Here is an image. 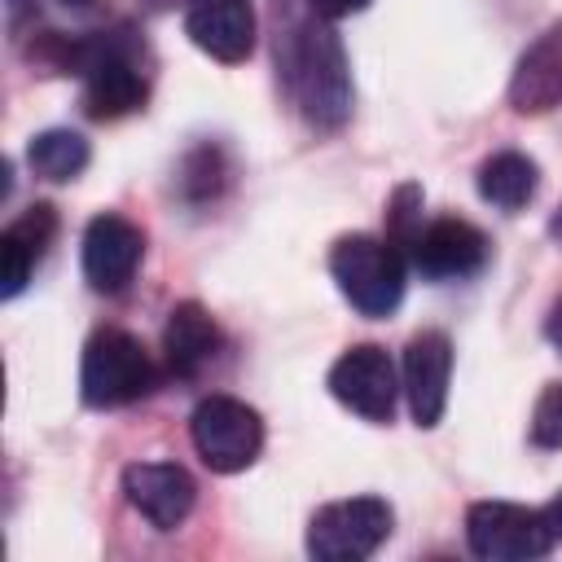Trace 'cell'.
Wrapping results in <instances>:
<instances>
[{
  "instance_id": "16",
  "label": "cell",
  "mask_w": 562,
  "mask_h": 562,
  "mask_svg": "<svg viewBox=\"0 0 562 562\" xmlns=\"http://www.w3.org/2000/svg\"><path fill=\"white\" fill-rule=\"evenodd\" d=\"M536 184H540V171L527 154L518 149H501L492 158H483L479 167V198L496 211H518L536 198Z\"/></svg>"
},
{
  "instance_id": "15",
  "label": "cell",
  "mask_w": 562,
  "mask_h": 562,
  "mask_svg": "<svg viewBox=\"0 0 562 562\" xmlns=\"http://www.w3.org/2000/svg\"><path fill=\"white\" fill-rule=\"evenodd\" d=\"M162 351H167V373L176 378H193L198 369H206L220 351V325L211 321V312L202 303H176L162 329Z\"/></svg>"
},
{
  "instance_id": "20",
  "label": "cell",
  "mask_w": 562,
  "mask_h": 562,
  "mask_svg": "<svg viewBox=\"0 0 562 562\" xmlns=\"http://www.w3.org/2000/svg\"><path fill=\"white\" fill-rule=\"evenodd\" d=\"M31 268H35V255L13 233H0V294L4 299H18L26 290Z\"/></svg>"
},
{
  "instance_id": "2",
  "label": "cell",
  "mask_w": 562,
  "mask_h": 562,
  "mask_svg": "<svg viewBox=\"0 0 562 562\" xmlns=\"http://www.w3.org/2000/svg\"><path fill=\"white\" fill-rule=\"evenodd\" d=\"M329 272L338 281L342 299L360 316H391L408 285L404 250L391 237H369V233L338 237L329 250Z\"/></svg>"
},
{
  "instance_id": "21",
  "label": "cell",
  "mask_w": 562,
  "mask_h": 562,
  "mask_svg": "<svg viewBox=\"0 0 562 562\" xmlns=\"http://www.w3.org/2000/svg\"><path fill=\"white\" fill-rule=\"evenodd\" d=\"M307 4H312V13L325 18V22H338V18H351V13L369 9V0H307Z\"/></svg>"
},
{
  "instance_id": "10",
  "label": "cell",
  "mask_w": 562,
  "mask_h": 562,
  "mask_svg": "<svg viewBox=\"0 0 562 562\" xmlns=\"http://www.w3.org/2000/svg\"><path fill=\"white\" fill-rule=\"evenodd\" d=\"M123 496L149 527L176 531L198 501V483L176 461H136L123 470Z\"/></svg>"
},
{
  "instance_id": "11",
  "label": "cell",
  "mask_w": 562,
  "mask_h": 562,
  "mask_svg": "<svg viewBox=\"0 0 562 562\" xmlns=\"http://www.w3.org/2000/svg\"><path fill=\"white\" fill-rule=\"evenodd\" d=\"M448 378H452V342L439 329H422L404 347V382H400L408 395V413L422 430L439 426L448 408Z\"/></svg>"
},
{
  "instance_id": "8",
  "label": "cell",
  "mask_w": 562,
  "mask_h": 562,
  "mask_svg": "<svg viewBox=\"0 0 562 562\" xmlns=\"http://www.w3.org/2000/svg\"><path fill=\"white\" fill-rule=\"evenodd\" d=\"M408 255H413V268L422 277H430V281H461V277H474L487 263L492 241L470 220L439 215V220L417 228V237L408 241Z\"/></svg>"
},
{
  "instance_id": "5",
  "label": "cell",
  "mask_w": 562,
  "mask_h": 562,
  "mask_svg": "<svg viewBox=\"0 0 562 562\" xmlns=\"http://www.w3.org/2000/svg\"><path fill=\"white\" fill-rule=\"evenodd\" d=\"M189 439L215 474H237L263 448V417L237 395H206L189 417Z\"/></svg>"
},
{
  "instance_id": "18",
  "label": "cell",
  "mask_w": 562,
  "mask_h": 562,
  "mask_svg": "<svg viewBox=\"0 0 562 562\" xmlns=\"http://www.w3.org/2000/svg\"><path fill=\"white\" fill-rule=\"evenodd\" d=\"M4 233H13L31 255H35V263L48 255V246H53V237H57V211L48 206V202H35V206H26Z\"/></svg>"
},
{
  "instance_id": "13",
  "label": "cell",
  "mask_w": 562,
  "mask_h": 562,
  "mask_svg": "<svg viewBox=\"0 0 562 562\" xmlns=\"http://www.w3.org/2000/svg\"><path fill=\"white\" fill-rule=\"evenodd\" d=\"M184 35L206 57L237 66L255 53V9L246 0H193L184 9Z\"/></svg>"
},
{
  "instance_id": "4",
  "label": "cell",
  "mask_w": 562,
  "mask_h": 562,
  "mask_svg": "<svg viewBox=\"0 0 562 562\" xmlns=\"http://www.w3.org/2000/svg\"><path fill=\"white\" fill-rule=\"evenodd\" d=\"M391 505L382 496H347L329 501L307 522V553L316 562H360L378 553V544L391 536Z\"/></svg>"
},
{
  "instance_id": "14",
  "label": "cell",
  "mask_w": 562,
  "mask_h": 562,
  "mask_svg": "<svg viewBox=\"0 0 562 562\" xmlns=\"http://www.w3.org/2000/svg\"><path fill=\"white\" fill-rule=\"evenodd\" d=\"M509 105L518 114H549L562 105V22H553L514 66Z\"/></svg>"
},
{
  "instance_id": "17",
  "label": "cell",
  "mask_w": 562,
  "mask_h": 562,
  "mask_svg": "<svg viewBox=\"0 0 562 562\" xmlns=\"http://www.w3.org/2000/svg\"><path fill=\"white\" fill-rule=\"evenodd\" d=\"M26 162H31V171L40 180L66 184V180H75L88 167V140L79 132H70V127H48V132L31 136Z\"/></svg>"
},
{
  "instance_id": "22",
  "label": "cell",
  "mask_w": 562,
  "mask_h": 562,
  "mask_svg": "<svg viewBox=\"0 0 562 562\" xmlns=\"http://www.w3.org/2000/svg\"><path fill=\"white\" fill-rule=\"evenodd\" d=\"M540 518H544V527H549V536H553V544H562V492L540 509Z\"/></svg>"
},
{
  "instance_id": "7",
  "label": "cell",
  "mask_w": 562,
  "mask_h": 562,
  "mask_svg": "<svg viewBox=\"0 0 562 562\" xmlns=\"http://www.w3.org/2000/svg\"><path fill=\"white\" fill-rule=\"evenodd\" d=\"M400 391L404 386L395 378V364L378 342L347 347L329 369V395L369 422H391Z\"/></svg>"
},
{
  "instance_id": "26",
  "label": "cell",
  "mask_w": 562,
  "mask_h": 562,
  "mask_svg": "<svg viewBox=\"0 0 562 562\" xmlns=\"http://www.w3.org/2000/svg\"><path fill=\"white\" fill-rule=\"evenodd\" d=\"M61 4H75V9H88L92 0H61Z\"/></svg>"
},
{
  "instance_id": "6",
  "label": "cell",
  "mask_w": 562,
  "mask_h": 562,
  "mask_svg": "<svg viewBox=\"0 0 562 562\" xmlns=\"http://www.w3.org/2000/svg\"><path fill=\"white\" fill-rule=\"evenodd\" d=\"M465 544L483 562H531L553 549L540 509L514 501H474L465 509Z\"/></svg>"
},
{
  "instance_id": "23",
  "label": "cell",
  "mask_w": 562,
  "mask_h": 562,
  "mask_svg": "<svg viewBox=\"0 0 562 562\" xmlns=\"http://www.w3.org/2000/svg\"><path fill=\"white\" fill-rule=\"evenodd\" d=\"M544 338L562 351V294L553 299V307H549V316H544Z\"/></svg>"
},
{
  "instance_id": "25",
  "label": "cell",
  "mask_w": 562,
  "mask_h": 562,
  "mask_svg": "<svg viewBox=\"0 0 562 562\" xmlns=\"http://www.w3.org/2000/svg\"><path fill=\"white\" fill-rule=\"evenodd\" d=\"M549 233H553V241H558V246H562V206H558V211H553V220H549Z\"/></svg>"
},
{
  "instance_id": "1",
  "label": "cell",
  "mask_w": 562,
  "mask_h": 562,
  "mask_svg": "<svg viewBox=\"0 0 562 562\" xmlns=\"http://www.w3.org/2000/svg\"><path fill=\"white\" fill-rule=\"evenodd\" d=\"M290 66H294L290 83H294V101H299L303 119L316 127H342L351 114V70H347V53L325 18L299 26Z\"/></svg>"
},
{
  "instance_id": "24",
  "label": "cell",
  "mask_w": 562,
  "mask_h": 562,
  "mask_svg": "<svg viewBox=\"0 0 562 562\" xmlns=\"http://www.w3.org/2000/svg\"><path fill=\"white\" fill-rule=\"evenodd\" d=\"M31 9H35V0H4V13H9V22H13V26H18Z\"/></svg>"
},
{
  "instance_id": "9",
  "label": "cell",
  "mask_w": 562,
  "mask_h": 562,
  "mask_svg": "<svg viewBox=\"0 0 562 562\" xmlns=\"http://www.w3.org/2000/svg\"><path fill=\"white\" fill-rule=\"evenodd\" d=\"M140 255H145V233L127 215L101 211V215L88 220V228H83V277H88L92 290L119 294L136 277Z\"/></svg>"
},
{
  "instance_id": "19",
  "label": "cell",
  "mask_w": 562,
  "mask_h": 562,
  "mask_svg": "<svg viewBox=\"0 0 562 562\" xmlns=\"http://www.w3.org/2000/svg\"><path fill=\"white\" fill-rule=\"evenodd\" d=\"M531 443L562 448V382H549L531 408Z\"/></svg>"
},
{
  "instance_id": "3",
  "label": "cell",
  "mask_w": 562,
  "mask_h": 562,
  "mask_svg": "<svg viewBox=\"0 0 562 562\" xmlns=\"http://www.w3.org/2000/svg\"><path fill=\"white\" fill-rule=\"evenodd\" d=\"M158 386V364L127 329H97L83 347L79 395L88 408H123Z\"/></svg>"
},
{
  "instance_id": "12",
  "label": "cell",
  "mask_w": 562,
  "mask_h": 562,
  "mask_svg": "<svg viewBox=\"0 0 562 562\" xmlns=\"http://www.w3.org/2000/svg\"><path fill=\"white\" fill-rule=\"evenodd\" d=\"M145 105V75L114 44H88L83 61V110L92 119H123Z\"/></svg>"
}]
</instances>
